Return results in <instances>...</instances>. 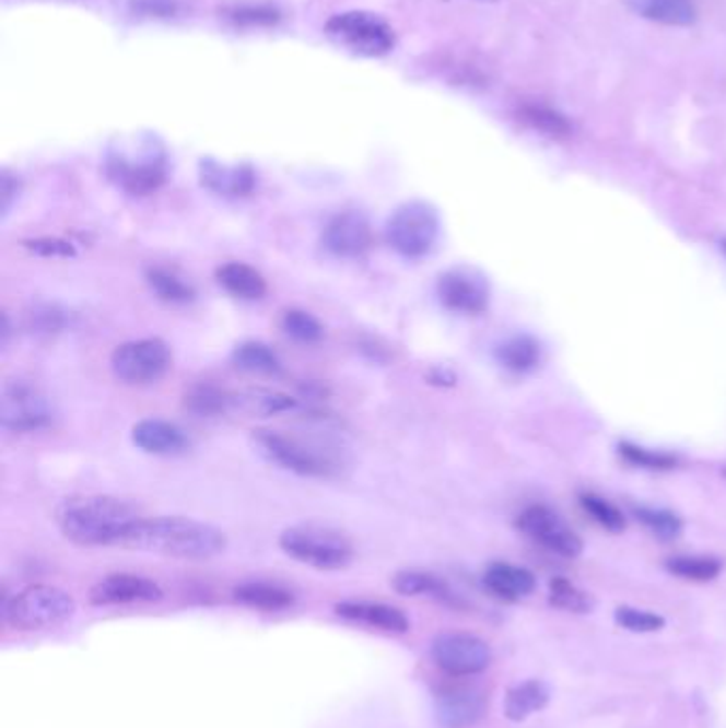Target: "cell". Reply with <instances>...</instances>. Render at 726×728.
Returning a JSON list of instances; mask_svg holds the SVG:
<instances>
[{"label":"cell","mask_w":726,"mask_h":728,"mask_svg":"<svg viewBox=\"0 0 726 728\" xmlns=\"http://www.w3.org/2000/svg\"><path fill=\"white\" fill-rule=\"evenodd\" d=\"M141 518L137 507L107 494H75L56 507L60 532L81 548H124Z\"/></svg>","instance_id":"6da1fadb"},{"label":"cell","mask_w":726,"mask_h":728,"mask_svg":"<svg viewBox=\"0 0 726 728\" xmlns=\"http://www.w3.org/2000/svg\"><path fill=\"white\" fill-rule=\"evenodd\" d=\"M226 545V535L209 522L186 516H143L124 548L177 561H209Z\"/></svg>","instance_id":"7a4b0ae2"},{"label":"cell","mask_w":726,"mask_h":728,"mask_svg":"<svg viewBox=\"0 0 726 728\" xmlns=\"http://www.w3.org/2000/svg\"><path fill=\"white\" fill-rule=\"evenodd\" d=\"M258 451L273 465L301 478H332L341 471V460L330 445L320 439H305L294 433L258 428L251 435Z\"/></svg>","instance_id":"3957f363"},{"label":"cell","mask_w":726,"mask_h":728,"mask_svg":"<svg viewBox=\"0 0 726 728\" xmlns=\"http://www.w3.org/2000/svg\"><path fill=\"white\" fill-rule=\"evenodd\" d=\"M107 175L124 192L148 197L166 184L168 158L156 139L143 137L132 148L120 145L109 152Z\"/></svg>","instance_id":"277c9868"},{"label":"cell","mask_w":726,"mask_h":728,"mask_svg":"<svg viewBox=\"0 0 726 728\" xmlns=\"http://www.w3.org/2000/svg\"><path fill=\"white\" fill-rule=\"evenodd\" d=\"M280 548L296 563L318 571H341L352 565L354 545L350 537L320 522L290 526L280 535Z\"/></svg>","instance_id":"5b68a950"},{"label":"cell","mask_w":726,"mask_h":728,"mask_svg":"<svg viewBox=\"0 0 726 728\" xmlns=\"http://www.w3.org/2000/svg\"><path fill=\"white\" fill-rule=\"evenodd\" d=\"M75 599L49 584H35L13 597H2V622L15 631L56 629L73 618Z\"/></svg>","instance_id":"8992f818"},{"label":"cell","mask_w":726,"mask_h":728,"mask_svg":"<svg viewBox=\"0 0 726 728\" xmlns=\"http://www.w3.org/2000/svg\"><path fill=\"white\" fill-rule=\"evenodd\" d=\"M442 218L426 201L399 204L386 222V242L407 260L426 258L440 242Z\"/></svg>","instance_id":"52a82bcc"},{"label":"cell","mask_w":726,"mask_h":728,"mask_svg":"<svg viewBox=\"0 0 726 728\" xmlns=\"http://www.w3.org/2000/svg\"><path fill=\"white\" fill-rule=\"evenodd\" d=\"M54 407L33 379H7L0 392V424L11 433H35L49 426Z\"/></svg>","instance_id":"ba28073f"},{"label":"cell","mask_w":726,"mask_h":728,"mask_svg":"<svg viewBox=\"0 0 726 728\" xmlns=\"http://www.w3.org/2000/svg\"><path fill=\"white\" fill-rule=\"evenodd\" d=\"M109 364L114 375L124 384L143 386L159 381L168 373L173 364V354L166 341H162L159 337H148L118 345L112 354Z\"/></svg>","instance_id":"9c48e42d"},{"label":"cell","mask_w":726,"mask_h":728,"mask_svg":"<svg viewBox=\"0 0 726 728\" xmlns=\"http://www.w3.org/2000/svg\"><path fill=\"white\" fill-rule=\"evenodd\" d=\"M326 33L361 56H386L395 47L393 28L375 13L346 11L328 20Z\"/></svg>","instance_id":"30bf717a"},{"label":"cell","mask_w":726,"mask_h":728,"mask_svg":"<svg viewBox=\"0 0 726 728\" xmlns=\"http://www.w3.org/2000/svg\"><path fill=\"white\" fill-rule=\"evenodd\" d=\"M435 665L454 678L478 676L488 669L492 649L484 639L469 633H444L431 646Z\"/></svg>","instance_id":"8fae6325"},{"label":"cell","mask_w":726,"mask_h":728,"mask_svg":"<svg viewBox=\"0 0 726 728\" xmlns=\"http://www.w3.org/2000/svg\"><path fill=\"white\" fill-rule=\"evenodd\" d=\"M437 296L447 312L480 316L490 303V283L473 267H454L440 275Z\"/></svg>","instance_id":"7c38bea8"},{"label":"cell","mask_w":726,"mask_h":728,"mask_svg":"<svg viewBox=\"0 0 726 728\" xmlns=\"http://www.w3.org/2000/svg\"><path fill=\"white\" fill-rule=\"evenodd\" d=\"M516 525L526 537H530L541 548H546L559 556L575 559L584 550L582 539L550 507H543V505L526 507L525 512L518 516Z\"/></svg>","instance_id":"4fadbf2b"},{"label":"cell","mask_w":726,"mask_h":728,"mask_svg":"<svg viewBox=\"0 0 726 728\" xmlns=\"http://www.w3.org/2000/svg\"><path fill=\"white\" fill-rule=\"evenodd\" d=\"M323 243L326 251L337 258H361L373 245V226L361 209H346L335 213L324 226Z\"/></svg>","instance_id":"5bb4252c"},{"label":"cell","mask_w":726,"mask_h":728,"mask_svg":"<svg viewBox=\"0 0 726 728\" xmlns=\"http://www.w3.org/2000/svg\"><path fill=\"white\" fill-rule=\"evenodd\" d=\"M162 597L164 592L154 579L134 573L107 575L90 590V603L96 607L159 603Z\"/></svg>","instance_id":"9a60e30c"},{"label":"cell","mask_w":726,"mask_h":728,"mask_svg":"<svg viewBox=\"0 0 726 728\" xmlns=\"http://www.w3.org/2000/svg\"><path fill=\"white\" fill-rule=\"evenodd\" d=\"M485 694L471 686L447 688L435 698V716L444 728H469L484 718Z\"/></svg>","instance_id":"2e32d148"},{"label":"cell","mask_w":726,"mask_h":728,"mask_svg":"<svg viewBox=\"0 0 726 728\" xmlns=\"http://www.w3.org/2000/svg\"><path fill=\"white\" fill-rule=\"evenodd\" d=\"M202 188L224 199H243L256 190L258 175L251 164H224L204 158L199 166Z\"/></svg>","instance_id":"e0dca14e"},{"label":"cell","mask_w":726,"mask_h":728,"mask_svg":"<svg viewBox=\"0 0 726 728\" xmlns=\"http://www.w3.org/2000/svg\"><path fill=\"white\" fill-rule=\"evenodd\" d=\"M130 439L141 451L152 456H175L186 451L190 445L186 433L177 424L161 418L139 420L130 431Z\"/></svg>","instance_id":"ac0fdd59"},{"label":"cell","mask_w":726,"mask_h":728,"mask_svg":"<svg viewBox=\"0 0 726 728\" xmlns=\"http://www.w3.org/2000/svg\"><path fill=\"white\" fill-rule=\"evenodd\" d=\"M335 611L339 618L348 622L363 624L384 633L403 635L409 631V618L399 607L373 603V601H341L335 606Z\"/></svg>","instance_id":"d6986e66"},{"label":"cell","mask_w":726,"mask_h":728,"mask_svg":"<svg viewBox=\"0 0 726 728\" xmlns=\"http://www.w3.org/2000/svg\"><path fill=\"white\" fill-rule=\"evenodd\" d=\"M484 586L485 590L492 592L496 599L520 601L535 590L537 582L535 575L523 566L494 563L485 568Z\"/></svg>","instance_id":"ffe728a7"},{"label":"cell","mask_w":726,"mask_h":728,"mask_svg":"<svg viewBox=\"0 0 726 728\" xmlns=\"http://www.w3.org/2000/svg\"><path fill=\"white\" fill-rule=\"evenodd\" d=\"M296 399L278 390L267 388H249L242 392H231V413H239L245 418H269L292 411Z\"/></svg>","instance_id":"44dd1931"},{"label":"cell","mask_w":726,"mask_h":728,"mask_svg":"<svg viewBox=\"0 0 726 728\" xmlns=\"http://www.w3.org/2000/svg\"><path fill=\"white\" fill-rule=\"evenodd\" d=\"M215 280L233 296L243 301H258L267 294V280L260 271L245 262H226L215 269Z\"/></svg>","instance_id":"7402d4cb"},{"label":"cell","mask_w":726,"mask_h":728,"mask_svg":"<svg viewBox=\"0 0 726 728\" xmlns=\"http://www.w3.org/2000/svg\"><path fill=\"white\" fill-rule=\"evenodd\" d=\"M233 597L237 603L258 611H283L294 606L296 597L292 590L283 588L273 582H243L237 584L233 590Z\"/></svg>","instance_id":"603a6c76"},{"label":"cell","mask_w":726,"mask_h":728,"mask_svg":"<svg viewBox=\"0 0 726 728\" xmlns=\"http://www.w3.org/2000/svg\"><path fill=\"white\" fill-rule=\"evenodd\" d=\"M496 361L512 373H530L543 361V348L530 334H514L496 348Z\"/></svg>","instance_id":"cb8c5ba5"},{"label":"cell","mask_w":726,"mask_h":728,"mask_svg":"<svg viewBox=\"0 0 726 728\" xmlns=\"http://www.w3.org/2000/svg\"><path fill=\"white\" fill-rule=\"evenodd\" d=\"M627 2L642 17L665 26H690L696 20V9L692 0H627Z\"/></svg>","instance_id":"d4e9b609"},{"label":"cell","mask_w":726,"mask_h":728,"mask_svg":"<svg viewBox=\"0 0 726 728\" xmlns=\"http://www.w3.org/2000/svg\"><path fill=\"white\" fill-rule=\"evenodd\" d=\"M550 701V690L539 680H528L525 684L512 688L505 696V718L512 723H523L532 714L541 712Z\"/></svg>","instance_id":"484cf974"},{"label":"cell","mask_w":726,"mask_h":728,"mask_svg":"<svg viewBox=\"0 0 726 728\" xmlns=\"http://www.w3.org/2000/svg\"><path fill=\"white\" fill-rule=\"evenodd\" d=\"M231 361L239 371L251 375H276L282 371L278 352L262 341H243L233 350Z\"/></svg>","instance_id":"4316f807"},{"label":"cell","mask_w":726,"mask_h":728,"mask_svg":"<svg viewBox=\"0 0 726 728\" xmlns=\"http://www.w3.org/2000/svg\"><path fill=\"white\" fill-rule=\"evenodd\" d=\"M145 282L168 305H188L197 298L195 285L166 267H150L145 271Z\"/></svg>","instance_id":"83f0119b"},{"label":"cell","mask_w":726,"mask_h":728,"mask_svg":"<svg viewBox=\"0 0 726 728\" xmlns=\"http://www.w3.org/2000/svg\"><path fill=\"white\" fill-rule=\"evenodd\" d=\"M393 588L401 597H431L440 601H449V588L437 575L426 571H399L393 577Z\"/></svg>","instance_id":"f1b7e54d"},{"label":"cell","mask_w":726,"mask_h":728,"mask_svg":"<svg viewBox=\"0 0 726 728\" xmlns=\"http://www.w3.org/2000/svg\"><path fill=\"white\" fill-rule=\"evenodd\" d=\"M184 404L199 418L226 415L231 413V392L213 384H197L186 392Z\"/></svg>","instance_id":"f546056e"},{"label":"cell","mask_w":726,"mask_h":728,"mask_svg":"<svg viewBox=\"0 0 726 728\" xmlns=\"http://www.w3.org/2000/svg\"><path fill=\"white\" fill-rule=\"evenodd\" d=\"M520 120L525 121L528 128L550 137V139H566L571 134V124L563 114L546 107V105H535L528 103L520 107Z\"/></svg>","instance_id":"4dcf8cb0"},{"label":"cell","mask_w":726,"mask_h":728,"mask_svg":"<svg viewBox=\"0 0 726 728\" xmlns=\"http://www.w3.org/2000/svg\"><path fill=\"white\" fill-rule=\"evenodd\" d=\"M282 330L298 343H318L324 337V326L316 316L305 309H285L282 314Z\"/></svg>","instance_id":"1f68e13d"},{"label":"cell","mask_w":726,"mask_h":728,"mask_svg":"<svg viewBox=\"0 0 726 728\" xmlns=\"http://www.w3.org/2000/svg\"><path fill=\"white\" fill-rule=\"evenodd\" d=\"M667 568L690 582H712L721 575V563L710 556H676L667 561Z\"/></svg>","instance_id":"d6a6232c"},{"label":"cell","mask_w":726,"mask_h":728,"mask_svg":"<svg viewBox=\"0 0 726 728\" xmlns=\"http://www.w3.org/2000/svg\"><path fill=\"white\" fill-rule=\"evenodd\" d=\"M550 603L573 613H588L595 607V601L588 592L579 590L563 577L550 582Z\"/></svg>","instance_id":"836d02e7"},{"label":"cell","mask_w":726,"mask_h":728,"mask_svg":"<svg viewBox=\"0 0 726 728\" xmlns=\"http://www.w3.org/2000/svg\"><path fill=\"white\" fill-rule=\"evenodd\" d=\"M579 503L584 507V512L597 522L599 526H604L609 532H622L624 526H627V520L622 516V512L611 505L606 498L597 496V494H582L579 496Z\"/></svg>","instance_id":"e575fe53"},{"label":"cell","mask_w":726,"mask_h":728,"mask_svg":"<svg viewBox=\"0 0 726 728\" xmlns=\"http://www.w3.org/2000/svg\"><path fill=\"white\" fill-rule=\"evenodd\" d=\"M635 516L640 522L647 526V530H652L656 537H660L665 541H671V539L680 537V532H682V520L667 509L635 507Z\"/></svg>","instance_id":"d590c367"},{"label":"cell","mask_w":726,"mask_h":728,"mask_svg":"<svg viewBox=\"0 0 726 728\" xmlns=\"http://www.w3.org/2000/svg\"><path fill=\"white\" fill-rule=\"evenodd\" d=\"M620 454L624 460H629L635 467H644V469H656V471H667L676 467V458L671 454L665 451H649L646 447L640 445L622 444L620 445Z\"/></svg>","instance_id":"8d00e7d4"},{"label":"cell","mask_w":726,"mask_h":728,"mask_svg":"<svg viewBox=\"0 0 726 728\" xmlns=\"http://www.w3.org/2000/svg\"><path fill=\"white\" fill-rule=\"evenodd\" d=\"M616 622L633 633H654L665 626V620L656 613H649L644 609L635 607H618L616 609Z\"/></svg>","instance_id":"74e56055"},{"label":"cell","mask_w":726,"mask_h":728,"mask_svg":"<svg viewBox=\"0 0 726 728\" xmlns=\"http://www.w3.org/2000/svg\"><path fill=\"white\" fill-rule=\"evenodd\" d=\"M24 247L40 258H75L78 249L71 242L58 239V237H40L24 242Z\"/></svg>","instance_id":"f35d334b"},{"label":"cell","mask_w":726,"mask_h":728,"mask_svg":"<svg viewBox=\"0 0 726 728\" xmlns=\"http://www.w3.org/2000/svg\"><path fill=\"white\" fill-rule=\"evenodd\" d=\"M33 328L43 334H51V332H60L67 326V312L60 309L58 305H39L35 307L33 316H31Z\"/></svg>","instance_id":"ab89813d"},{"label":"cell","mask_w":726,"mask_h":728,"mask_svg":"<svg viewBox=\"0 0 726 728\" xmlns=\"http://www.w3.org/2000/svg\"><path fill=\"white\" fill-rule=\"evenodd\" d=\"M20 179L15 175H11L9 171H2L0 175V209H2V218L9 215L13 202L17 201L20 197Z\"/></svg>","instance_id":"60d3db41"},{"label":"cell","mask_w":726,"mask_h":728,"mask_svg":"<svg viewBox=\"0 0 726 728\" xmlns=\"http://www.w3.org/2000/svg\"><path fill=\"white\" fill-rule=\"evenodd\" d=\"M725 251H726V242H725Z\"/></svg>","instance_id":"b9f144b4"}]
</instances>
